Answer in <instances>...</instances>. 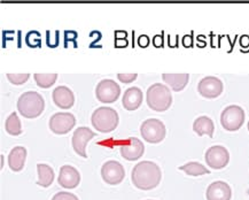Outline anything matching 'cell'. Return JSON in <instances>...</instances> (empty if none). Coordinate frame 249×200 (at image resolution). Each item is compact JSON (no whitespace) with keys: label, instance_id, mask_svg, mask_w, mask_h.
<instances>
[{"label":"cell","instance_id":"obj_2","mask_svg":"<svg viewBox=\"0 0 249 200\" xmlns=\"http://www.w3.org/2000/svg\"><path fill=\"white\" fill-rule=\"evenodd\" d=\"M45 109V100L38 92L28 91L22 93L18 100V109L22 116L35 119L43 113Z\"/></svg>","mask_w":249,"mask_h":200},{"label":"cell","instance_id":"obj_3","mask_svg":"<svg viewBox=\"0 0 249 200\" xmlns=\"http://www.w3.org/2000/svg\"><path fill=\"white\" fill-rule=\"evenodd\" d=\"M147 105L156 112H164L172 104L171 91L164 84L155 83L147 89L146 93Z\"/></svg>","mask_w":249,"mask_h":200},{"label":"cell","instance_id":"obj_7","mask_svg":"<svg viewBox=\"0 0 249 200\" xmlns=\"http://www.w3.org/2000/svg\"><path fill=\"white\" fill-rule=\"evenodd\" d=\"M121 94V88L113 79H102L95 89V96L101 103H114L119 99Z\"/></svg>","mask_w":249,"mask_h":200},{"label":"cell","instance_id":"obj_23","mask_svg":"<svg viewBox=\"0 0 249 200\" xmlns=\"http://www.w3.org/2000/svg\"><path fill=\"white\" fill-rule=\"evenodd\" d=\"M179 170H183L184 173H186L187 175L191 176H200V175H206V174H210V171L207 169L203 164L199 163H187L184 166L179 167Z\"/></svg>","mask_w":249,"mask_h":200},{"label":"cell","instance_id":"obj_4","mask_svg":"<svg viewBox=\"0 0 249 200\" xmlns=\"http://www.w3.org/2000/svg\"><path fill=\"white\" fill-rule=\"evenodd\" d=\"M91 122L98 131L110 132L119 125V114L110 107H99L92 114Z\"/></svg>","mask_w":249,"mask_h":200},{"label":"cell","instance_id":"obj_5","mask_svg":"<svg viewBox=\"0 0 249 200\" xmlns=\"http://www.w3.org/2000/svg\"><path fill=\"white\" fill-rule=\"evenodd\" d=\"M140 133L146 142L151 143V144H158L164 139L167 130L161 120L148 119L140 126Z\"/></svg>","mask_w":249,"mask_h":200},{"label":"cell","instance_id":"obj_30","mask_svg":"<svg viewBox=\"0 0 249 200\" xmlns=\"http://www.w3.org/2000/svg\"><path fill=\"white\" fill-rule=\"evenodd\" d=\"M153 42H154V45L156 47H161L163 45V38H162V35H156L154 39H153Z\"/></svg>","mask_w":249,"mask_h":200},{"label":"cell","instance_id":"obj_9","mask_svg":"<svg viewBox=\"0 0 249 200\" xmlns=\"http://www.w3.org/2000/svg\"><path fill=\"white\" fill-rule=\"evenodd\" d=\"M101 176L105 182L110 184V185H116L120 184L125 177V171L122 164L119 161L110 160L102 164L101 167Z\"/></svg>","mask_w":249,"mask_h":200},{"label":"cell","instance_id":"obj_24","mask_svg":"<svg viewBox=\"0 0 249 200\" xmlns=\"http://www.w3.org/2000/svg\"><path fill=\"white\" fill-rule=\"evenodd\" d=\"M35 81L39 88L49 89L56 82V74H35Z\"/></svg>","mask_w":249,"mask_h":200},{"label":"cell","instance_id":"obj_25","mask_svg":"<svg viewBox=\"0 0 249 200\" xmlns=\"http://www.w3.org/2000/svg\"><path fill=\"white\" fill-rule=\"evenodd\" d=\"M25 43L30 47H39L41 43L40 34L38 31H29L25 36Z\"/></svg>","mask_w":249,"mask_h":200},{"label":"cell","instance_id":"obj_28","mask_svg":"<svg viewBox=\"0 0 249 200\" xmlns=\"http://www.w3.org/2000/svg\"><path fill=\"white\" fill-rule=\"evenodd\" d=\"M137 76L138 75H137L136 73L135 74H119L117 75V78H119L122 83H131V82L135 81Z\"/></svg>","mask_w":249,"mask_h":200},{"label":"cell","instance_id":"obj_22","mask_svg":"<svg viewBox=\"0 0 249 200\" xmlns=\"http://www.w3.org/2000/svg\"><path fill=\"white\" fill-rule=\"evenodd\" d=\"M5 129L9 135L12 136H18L21 135L22 132V127H21V121L18 119V114L13 112L11 115L7 117L5 122Z\"/></svg>","mask_w":249,"mask_h":200},{"label":"cell","instance_id":"obj_26","mask_svg":"<svg viewBox=\"0 0 249 200\" xmlns=\"http://www.w3.org/2000/svg\"><path fill=\"white\" fill-rule=\"evenodd\" d=\"M29 77H30V74H7V78L9 79V82L15 85H20L23 84L28 81Z\"/></svg>","mask_w":249,"mask_h":200},{"label":"cell","instance_id":"obj_10","mask_svg":"<svg viewBox=\"0 0 249 200\" xmlns=\"http://www.w3.org/2000/svg\"><path fill=\"white\" fill-rule=\"evenodd\" d=\"M76 119L71 113H55L50 119V129L56 135H65L75 127Z\"/></svg>","mask_w":249,"mask_h":200},{"label":"cell","instance_id":"obj_12","mask_svg":"<svg viewBox=\"0 0 249 200\" xmlns=\"http://www.w3.org/2000/svg\"><path fill=\"white\" fill-rule=\"evenodd\" d=\"M94 136L95 133L90 128H88V127H79V128L76 129L71 139L72 147H74L76 153L83 158H88V154L85 152L86 144Z\"/></svg>","mask_w":249,"mask_h":200},{"label":"cell","instance_id":"obj_27","mask_svg":"<svg viewBox=\"0 0 249 200\" xmlns=\"http://www.w3.org/2000/svg\"><path fill=\"white\" fill-rule=\"evenodd\" d=\"M52 200H79V199L74 195V193L62 191V192H57L56 195L53 197Z\"/></svg>","mask_w":249,"mask_h":200},{"label":"cell","instance_id":"obj_14","mask_svg":"<svg viewBox=\"0 0 249 200\" xmlns=\"http://www.w3.org/2000/svg\"><path fill=\"white\" fill-rule=\"evenodd\" d=\"M59 184L65 189H75L81 182L79 171L72 166H62L59 173Z\"/></svg>","mask_w":249,"mask_h":200},{"label":"cell","instance_id":"obj_16","mask_svg":"<svg viewBox=\"0 0 249 200\" xmlns=\"http://www.w3.org/2000/svg\"><path fill=\"white\" fill-rule=\"evenodd\" d=\"M53 101L60 109H68L74 105L75 96L69 88L65 87V85H60V87L54 89Z\"/></svg>","mask_w":249,"mask_h":200},{"label":"cell","instance_id":"obj_21","mask_svg":"<svg viewBox=\"0 0 249 200\" xmlns=\"http://www.w3.org/2000/svg\"><path fill=\"white\" fill-rule=\"evenodd\" d=\"M37 171H38V185L43 186V188H47L54 181V171L52 167L46 164H37Z\"/></svg>","mask_w":249,"mask_h":200},{"label":"cell","instance_id":"obj_13","mask_svg":"<svg viewBox=\"0 0 249 200\" xmlns=\"http://www.w3.org/2000/svg\"><path fill=\"white\" fill-rule=\"evenodd\" d=\"M121 155L127 161H136L139 158H142V155L145 152V146H143L142 142L140 139L136 137L129 138L127 144L122 145L120 147Z\"/></svg>","mask_w":249,"mask_h":200},{"label":"cell","instance_id":"obj_8","mask_svg":"<svg viewBox=\"0 0 249 200\" xmlns=\"http://www.w3.org/2000/svg\"><path fill=\"white\" fill-rule=\"evenodd\" d=\"M206 163L213 169H222L228 166L230 153L224 146L213 145L206 152Z\"/></svg>","mask_w":249,"mask_h":200},{"label":"cell","instance_id":"obj_20","mask_svg":"<svg viewBox=\"0 0 249 200\" xmlns=\"http://www.w3.org/2000/svg\"><path fill=\"white\" fill-rule=\"evenodd\" d=\"M213 122L208 116H200L193 123V130L199 136L208 135L210 138L213 136Z\"/></svg>","mask_w":249,"mask_h":200},{"label":"cell","instance_id":"obj_33","mask_svg":"<svg viewBox=\"0 0 249 200\" xmlns=\"http://www.w3.org/2000/svg\"><path fill=\"white\" fill-rule=\"evenodd\" d=\"M248 130H249V121H248Z\"/></svg>","mask_w":249,"mask_h":200},{"label":"cell","instance_id":"obj_31","mask_svg":"<svg viewBox=\"0 0 249 200\" xmlns=\"http://www.w3.org/2000/svg\"><path fill=\"white\" fill-rule=\"evenodd\" d=\"M138 43H139V45L142 46V47H146L148 45V43H149V39H148V37L146 36H140L139 37V39H138Z\"/></svg>","mask_w":249,"mask_h":200},{"label":"cell","instance_id":"obj_18","mask_svg":"<svg viewBox=\"0 0 249 200\" xmlns=\"http://www.w3.org/2000/svg\"><path fill=\"white\" fill-rule=\"evenodd\" d=\"M25 159H27V150L23 146H17L9 152L8 166L13 171H21L24 167Z\"/></svg>","mask_w":249,"mask_h":200},{"label":"cell","instance_id":"obj_15","mask_svg":"<svg viewBox=\"0 0 249 200\" xmlns=\"http://www.w3.org/2000/svg\"><path fill=\"white\" fill-rule=\"evenodd\" d=\"M207 200H230L232 196L231 188L223 181H216L207 189Z\"/></svg>","mask_w":249,"mask_h":200},{"label":"cell","instance_id":"obj_6","mask_svg":"<svg viewBox=\"0 0 249 200\" xmlns=\"http://www.w3.org/2000/svg\"><path fill=\"white\" fill-rule=\"evenodd\" d=\"M245 122V110L238 105H231L221 114V123L223 128L229 131L239 130Z\"/></svg>","mask_w":249,"mask_h":200},{"label":"cell","instance_id":"obj_29","mask_svg":"<svg viewBox=\"0 0 249 200\" xmlns=\"http://www.w3.org/2000/svg\"><path fill=\"white\" fill-rule=\"evenodd\" d=\"M77 38V33L76 31H65V42L68 43V40H75Z\"/></svg>","mask_w":249,"mask_h":200},{"label":"cell","instance_id":"obj_32","mask_svg":"<svg viewBox=\"0 0 249 200\" xmlns=\"http://www.w3.org/2000/svg\"><path fill=\"white\" fill-rule=\"evenodd\" d=\"M2 163H4V157H1V167L4 166V164H2Z\"/></svg>","mask_w":249,"mask_h":200},{"label":"cell","instance_id":"obj_11","mask_svg":"<svg viewBox=\"0 0 249 200\" xmlns=\"http://www.w3.org/2000/svg\"><path fill=\"white\" fill-rule=\"evenodd\" d=\"M197 91L201 96L208 99L217 98L223 92V82L215 76H207L199 82Z\"/></svg>","mask_w":249,"mask_h":200},{"label":"cell","instance_id":"obj_1","mask_svg":"<svg viewBox=\"0 0 249 200\" xmlns=\"http://www.w3.org/2000/svg\"><path fill=\"white\" fill-rule=\"evenodd\" d=\"M161 179L162 171L153 161H142L137 164L131 174L133 185L143 191L156 188L161 182Z\"/></svg>","mask_w":249,"mask_h":200},{"label":"cell","instance_id":"obj_17","mask_svg":"<svg viewBox=\"0 0 249 200\" xmlns=\"http://www.w3.org/2000/svg\"><path fill=\"white\" fill-rule=\"evenodd\" d=\"M142 103V92L139 88H129L124 92L122 104L124 109L127 110H136Z\"/></svg>","mask_w":249,"mask_h":200},{"label":"cell","instance_id":"obj_19","mask_svg":"<svg viewBox=\"0 0 249 200\" xmlns=\"http://www.w3.org/2000/svg\"><path fill=\"white\" fill-rule=\"evenodd\" d=\"M162 78L170 87L172 90L178 92L181 91L186 87L190 79V75L188 74H163Z\"/></svg>","mask_w":249,"mask_h":200}]
</instances>
